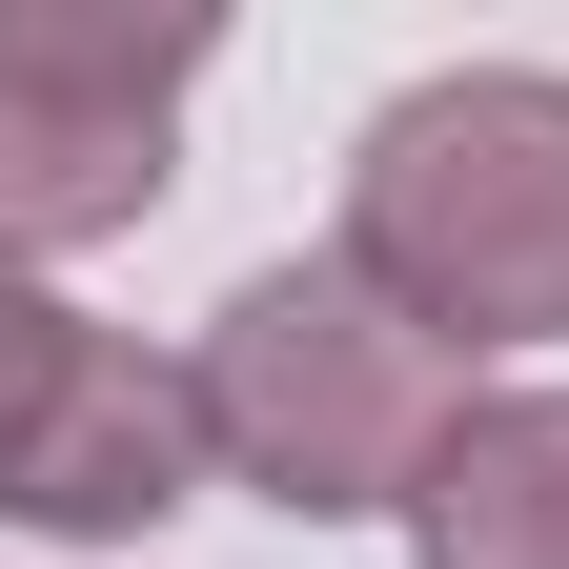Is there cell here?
Segmentation results:
<instances>
[{"mask_svg": "<svg viewBox=\"0 0 569 569\" xmlns=\"http://www.w3.org/2000/svg\"><path fill=\"white\" fill-rule=\"evenodd\" d=\"M183 407H203V468L264 488L284 529H367V509L427 488V448L468 427V367L326 244V264H244L224 306H203Z\"/></svg>", "mask_w": 569, "mask_h": 569, "instance_id": "cell-1", "label": "cell"}, {"mask_svg": "<svg viewBox=\"0 0 569 569\" xmlns=\"http://www.w3.org/2000/svg\"><path fill=\"white\" fill-rule=\"evenodd\" d=\"M346 264L448 346H569V82L448 61L346 142Z\"/></svg>", "mask_w": 569, "mask_h": 569, "instance_id": "cell-2", "label": "cell"}, {"mask_svg": "<svg viewBox=\"0 0 569 569\" xmlns=\"http://www.w3.org/2000/svg\"><path fill=\"white\" fill-rule=\"evenodd\" d=\"M203 61H224L203 0H0V264L122 244L163 203Z\"/></svg>", "mask_w": 569, "mask_h": 569, "instance_id": "cell-3", "label": "cell"}, {"mask_svg": "<svg viewBox=\"0 0 569 569\" xmlns=\"http://www.w3.org/2000/svg\"><path fill=\"white\" fill-rule=\"evenodd\" d=\"M407 569H569V387H468L407 488Z\"/></svg>", "mask_w": 569, "mask_h": 569, "instance_id": "cell-4", "label": "cell"}, {"mask_svg": "<svg viewBox=\"0 0 569 569\" xmlns=\"http://www.w3.org/2000/svg\"><path fill=\"white\" fill-rule=\"evenodd\" d=\"M82 306H61L41 264H0V509H21V468H41V427H61V387H82Z\"/></svg>", "mask_w": 569, "mask_h": 569, "instance_id": "cell-5", "label": "cell"}]
</instances>
